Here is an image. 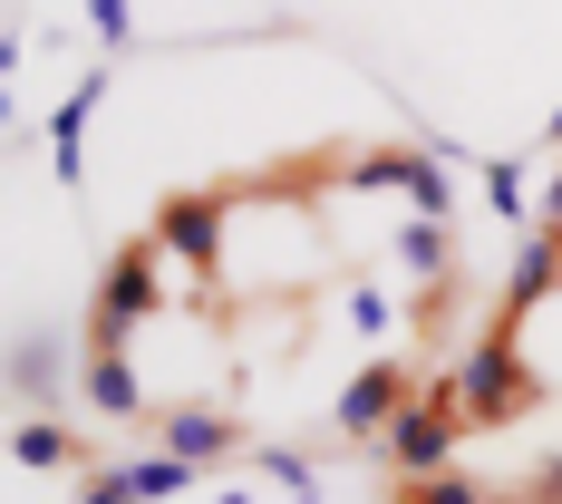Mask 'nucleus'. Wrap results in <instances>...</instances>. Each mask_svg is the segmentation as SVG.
I'll use <instances>...</instances> for the list:
<instances>
[{
  "label": "nucleus",
  "mask_w": 562,
  "mask_h": 504,
  "mask_svg": "<svg viewBox=\"0 0 562 504\" xmlns=\"http://www.w3.org/2000/svg\"><path fill=\"white\" fill-rule=\"evenodd\" d=\"M524 321H485V331L456 349V369H447V397H456V417L465 427H514L524 407H543V379H533V359H524Z\"/></svg>",
  "instance_id": "nucleus-1"
},
{
  "label": "nucleus",
  "mask_w": 562,
  "mask_h": 504,
  "mask_svg": "<svg viewBox=\"0 0 562 504\" xmlns=\"http://www.w3.org/2000/svg\"><path fill=\"white\" fill-rule=\"evenodd\" d=\"M166 243L156 233H136V243H116L108 272H98V301H88V339H136V321H156L166 311Z\"/></svg>",
  "instance_id": "nucleus-2"
},
{
  "label": "nucleus",
  "mask_w": 562,
  "mask_h": 504,
  "mask_svg": "<svg viewBox=\"0 0 562 504\" xmlns=\"http://www.w3.org/2000/svg\"><path fill=\"white\" fill-rule=\"evenodd\" d=\"M146 233L166 243V262L184 281H224V194H204V184H184V194H166L156 214H146Z\"/></svg>",
  "instance_id": "nucleus-3"
},
{
  "label": "nucleus",
  "mask_w": 562,
  "mask_h": 504,
  "mask_svg": "<svg viewBox=\"0 0 562 504\" xmlns=\"http://www.w3.org/2000/svg\"><path fill=\"white\" fill-rule=\"evenodd\" d=\"M456 437H465V417H456L447 379H437V389H417L407 407H397V427L379 437V456H389V475L407 485V475H447V466H456Z\"/></svg>",
  "instance_id": "nucleus-4"
},
{
  "label": "nucleus",
  "mask_w": 562,
  "mask_h": 504,
  "mask_svg": "<svg viewBox=\"0 0 562 504\" xmlns=\"http://www.w3.org/2000/svg\"><path fill=\"white\" fill-rule=\"evenodd\" d=\"M407 397H417V369H407V359H369V369H349L330 427L349 437V447H379V437L397 427V407H407Z\"/></svg>",
  "instance_id": "nucleus-5"
},
{
  "label": "nucleus",
  "mask_w": 562,
  "mask_h": 504,
  "mask_svg": "<svg viewBox=\"0 0 562 504\" xmlns=\"http://www.w3.org/2000/svg\"><path fill=\"white\" fill-rule=\"evenodd\" d=\"M108 78H116V58H98V68H88V78L49 108V166H58V184H68V194L88 184V116H98V98H108Z\"/></svg>",
  "instance_id": "nucleus-6"
},
{
  "label": "nucleus",
  "mask_w": 562,
  "mask_h": 504,
  "mask_svg": "<svg viewBox=\"0 0 562 504\" xmlns=\"http://www.w3.org/2000/svg\"><path fill=\"white\" fill-rule=\"evenodd\" d=\"M156 447L194 456V466L214 475L224 456H243V417H233V407H204V397H184V407H156Z\"/></svg>",
  "instance_id": "nucleus-7"
},
{
  "label": "nucleus",
  "mask_w": 562,
  "mask_h": 504,
  "mask_svg": "<svg viewBox=\"0 0 562 504\" xmlns=\"http://www.w3.org/2000/svg\"><path fill=\"white\" fill-rule=\"evenodd\" d=\"M78 389H88V407L98 417H146V379H136V349L126 339H88V359H78Z\"/></svg>",
  "instance_id": "nucleus-8"
},
{
  "label": "nucleus",
  "mask_w": 562,
  "mask_h": 504,
  "mask_svg": "<svg viewBox=\"0 0 562 504\" xmlns=\"http://www.w3.org/2000/svg\"><path fill=\"white\" fill-rule=\"evenodd\" d=\"M562 291V224H533L514 243V272H505V321H524L533 301H553Z\"/></svg>",
  "instance_id": "nucleus-9"
},
{
  "label": "nucleus",
  "mask_w": 562,
  "mask_h": 504,
  "mask_svg": "<svg viewBox=\"0 0 562 504\" xmlns=\"http://www.w3.org/2000/svg\"><path fill=\"white\" fill-rule=\"evenodd\" d=\"M10 456H20L30 475H58V466H68V475H88V466H98V456H88V437H78V427H58V417H20Z\"/></svg>",
  "instance_id": "nucleus-10"
},
{
  "label": "nucleus",
  "mask_w": 562,
  "mask_h": 504,
  "mask_svg": "<svg viewBox=\"0 0 562 504\" xmlns=\"http://www.w3.org/2000/svg\"><path fill=\"white\" fill-rule=\"evenodd\" d=\"M339 175H349L359 194H389V184H397V194H417V175H427V146H359Z\"/></svg>",
  "instance_id": "nucleus-11"
},
{
  "label": "nucleus",
  "mask_w": 562,
  "mask_h": 504,
  "mask_svg": "<svg viewBox=\"0 0 562 504\" xmlns=\"http://www.w3.org/2000/svg\"><path fill=\"white\" fill-rule=\"evenodd\" d=\"M397 262L417 281H456V233H447V214H407L397 224Z\"/></svg>",
  "instance_id": "nucleus-12"
},
{
  "label": "nucleus",
  "mask_w": 562,
  "mask_h": 504,
  "mask_svg": "<svg viewBox=\"0 0 562 504\" xmlns=\"http://www.w3.org/2000/svg\"><path fill=\"white\" fill-rule=\"evenodd\" d=\"M126 475H136V495H146V504H166V495H184L204 466H194V456H175V447H156V456H136Z\"/></svg>",
  "instance_id": "nucleus-13"
},
{
  "label": "nucleus",
  "mask_w": 562,
  "mask_h": 504,
  "mask_svg": "<svg viewBox=\"0 0 562 504\" xmlns=\"http://www.w3.org/2000/svg\"><path fill=\"white\" fill-rule=\"evenodd\" d=\"M252 466H262V485H281L291 504H321V466H311V456H291V447H252Z\"/></svg>",
  "instance_id": "nucleus-14"
},
{
  "label": "nucleus",
  "mask_w": 562,
  "mask_h": 504,
  "mask_svg": "<svg viewBox=\"0 0 562 504\" xmlns=\"http://www.w3.org/2000/svg\"><path fill=\"white\" fill-rule=\"evenodd\" d=\"M397 504H495V495H485L475 475H456V466H447V475H407V485H397Z\"/></svg>",
  "instance_id": "nucleus-15"
},
{
  "label": "nucleus",
  "mask_w": 562,
  "mask_h": 504,
  "mask_svg": "<svg viewBox=\"0 0 562 504\" xmlns=\"http://www.w3.org/2000/svg\"><path fill=\"white\" fill-rule=\"evenodd\" d=\"M10 389L20 397H49L58 389V349L49 339H20V349H10Z\"/></svg>",
  "instance_id": "nucleus-16"
},
{
  "label": "nucleus",
  "mask_w": 562,
  "mask_h": 504,
  "mask_svg": "<svg viewBox=\"0 0 562 504\" xmlns=\"http://www.w3.org/2000/svg\"><path fill=\"white\" fill-rule=\"evenodd\" d=\"M485 204H495L505 224H533V204H524V166H514V156H485Z\"/></svg>",
  "instance_id": "nucleus-17"
},
{
  "label": "nucleus",
  "mask_w": 562,
  "mask_h": 504,
  "mask_svg": "<svg viewBox=\"0 0 562 504\" xmlns=\"http://www.w3.org/2000/svg\"><path fill=\"white\" fill-rule=\"evenodd\" d=\"M78 10H88V30H98V49H126V40H136V10H126V0H78Z\"/></svg>",
  "instance_id": "nucleus-18"
},
{
  "label": "nucleus",
  "mask_w": 562,
  "mask_h": 504,
  "mask_svg": "<svg viewBox=\"0 0 562 504\" xmlns=\"http://www.w3.org/2000/svg\"><path fill=\"white\" fill-rule=\"evenodd\" d=\"M78 504H146V495H136L126 466H88V475H78Z\"/></svg>",
  "instance_id": "nucleus-19"
},
{
  "label": "nucleus",
  "mask_w": 562,
  "mask_h": 504,
  "mask_svg": "<svg viewBox=\"0 0 562 504\" xmlns=\"http://www.w3.org/2000/svg\"><path fill=\"white\" fill-rule=\"evenodd\" d=\"M349 331H359V339H389L397 331V301H389V291H349Z\"/></svg>",
  "instance_id": "nucleus-20"
},
{
  "label": "nucleus",
  "mask_w": 562,
  "mask_h": 504,
  "mask_svg": "<svg viewBox=\"0 0 562 504\" xmlns=\"http://www.w3.org/2000/svg\"><path fill=\"white\" fill-rule=\"evenodd\" d=\"M533 224H562V156H553V175H543V204H533Z\"/></svg>",
  "instance_id": "nucleus-21"
},
{
  "label": "nucleus",
  "mask_w": 562,
  "mask_h": 504,
  "mask_svg": "<svg viewBox=\"0 0 562 504\" xmlns=\"http://www.w3.org/2000/svg\"><path fill=\"white\" fill-rule=\"evenodd\" d=\"M524 485H533V495H562V456H543V466H533Z\"/></svg>",
  "instance_id": "nucleus-22"
},
{
  "label": "nucleus",
  "mask_w": 562,
  "mask_h": 504,
  "mask_svg": "<svg viewBox=\"0 0 562 504\" xmlns=\"http://www.w3.org/2000/svg\"><path fill=\"white\" fill-rule=\"evenodd\" d=\"M543 146H553V156H562V108H553V126H543Z\"/></svg>",
  "instance_id": "nucleus-23"
}]
</instances>
